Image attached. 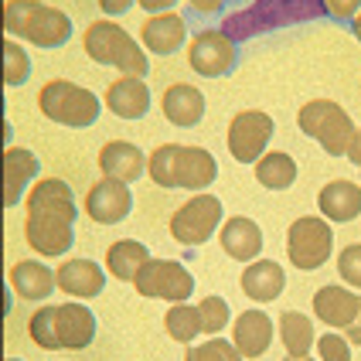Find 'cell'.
I'll return each instance as SVG.
<instances>
[{
  "label": "cell",
  "instance_id": "cell-33",
  "mask_svg": "<svg viewBox=\"0 0 361 361\" xmlns=\"http://www.w3.org/2000/svg\"><path fill=\"white\" fill-rule=\"evenodd\" d=\"M184 361H242V355H239V348L228 344L225 338H212V341H204V344H191L184 351Z\"/></svg>",
  "mask_w": 361,
  "mask_h": 361
},
{
  "label": "cell",
  "instance_id": "cell-27",
  "mask_svg": "<svg viewBox=\"0 0 361 361\" xmlns=\"http://www.w3.org/2000/svg\"><path fill=\"white\" fill-rule=\"evenodd\" d=\"M147 245L137 239H120L109 245V252H106V266H109V273L123 283H133L137 280V273H140L143 266H147Z\"/></svg>",
  "mask_w": 361,
  "mask_h": 361
},
{
  "label": "cell",
  "instance_id": "cell-39",
  "mask_svg": "<svg viewBox=\"0 0 361 361\" xmlns=\"http://www.w3.org/2000/svg\"><path fill=\"white\" fill-rule=\"evenodd\" d=\"M133 4H137V0H99V11L106 18H123Z\"/></svg>",
  "mask_w": 361,
  "mask_h": 361
},
{
  "label": "cell",
  "instance_id": "cell-45",
  "mask_svg": "<svg viewBox=\"0 0 361 361\" xmlns=\"http://www.w3.org/2000/svg\"><path fill=\"white\" fill-rule=\"evenodd\" d=\"M286 361H314L310 355H303V358H286Z\"/></svg>",
  "mask_w": 361,
  "mask_h": 361
},
{
  "label": "cell",
  "instance_id": "cell-7",
  "mask_svg": "<svg viewBox=\"0 0 361 361\" xmlns=\"http://www.w3.org/2000/svg\"><path fill=\"white\" fill-rule=\"evenodd\" d=\"M297 126L310 140H317L324 147V154L331 157H348V147L355 137V123L344 113L334 99H310L307 106H300L297 113Z\"/></svg>",
  "mask_w": 361,
  "mask_h": 361
},
{
  "label": "cell",
  "instance_id": "cell-15",
  "mask_svg": "<svg viewBox=\"0 0 361 361\" xmlns=\"http://www.w3.org/2000/svg\"><path fill=\"white\" fill-rule=\"evenodd\" d=\"M35 178H38V157L24 147H7L4 150V208H18Z\"/></svg>",
  "mask_w": 361,
  "mask_h": 361
},
{
  "label": "cell",
  "instance_id": "cell-19",
  "mask_svg": "<svg viewBox=\"0 0 361 361\" xmlns=\"http://www.w3.org/2000/svg\"><path fill=\"white\" fill-rule=\"evenodd\" d=\"M242 293L256 303H273L286 290V276L276 259H256L242 269Z\"/></svg>",
  "mask_w": 361,
  "mask_h": 361
},
{
  "label": "cell",
  "instance_id": "cell-30",
  "mask_svg": "<svg viewBox=\"0 0 361 361\" xmlns=\"http://www.w3.org/2000/svg\"><path fill=\"white\" fill-rule=\"evenodd\" d=\"M164 331H167V334H171L178 344H191L201 334L198 307H188V303H171V310L164 314Z\"/></svg>",
  "mask_w": 361,
  "mask_h": 361
},
{
  "label": "cell",
  "instance_id": "cell-24",
  "mask_svg": "<svg viewBox=\"0 0 361 361\" xmlns=\"http://www.w3.org/2000/svg\"><path fill=\"white\" fill-rule=\"evenodd\" d=\"M140 38L150 55H174L184 44V38H188V27H184V18L167 11V14H154V18L143 20Z\"/></svg>",
  "mask_w": 361,
  "mask_h": 361
},
{
  "label": "cell",
  "instance_id": "cell-21",
  "mask_svg": "<svg viewBox=\"0 0 361 361\" xmlns=\"http://www.w3.org/2000/svg\"><path fill=\"white\" fill-rule=\"evenodd\" d=\"M317 208L324 212V219L327 221H355L361 215V184L355 180H331V184H324L321 195H317Z\"/></svg>",
  "mask_w": 361,
  "mask_h": 361
},
{
  "label": "cell",
  "instance_id": "cell-26",
  "mask_svg": "<svg viewBox=\"0 0 361 361\" xmlns=\"http://www.w3.org/2000/svg\"><path fill=\"white\" fill-rule=\"evenodd\" d=\"M11 286L18 290L20 300H44L59 290V276L35 259H20L11 266Z\"/></svg>",
  "mask_w": 361,
  "mask_h": 361
},
{
  "label": "cell",
  "instance_id": "cell-22",
  "mask_svg": "<svg viewBox=\"0 0 361 361\" xmlns=\"http://www.w3.org/2000/svg\"><path fill=\"white\" fill-rule=\"evenodd\" d=\"M55 327H59L61 348H68V351H82L96 338V317L82 303H61L55 314Z\"/></svg>",
  "mask_w": 361,
  "mask_h": 361
},
{
  "label": "cell",
  "instance_id": "cell-40",
  "mask_svg": "<svg viewBox=\"0 0 361 361\" xmlns=\"http://www.w3.org/2000/svg\"><path fill=\"white\" fill-rule=\"evenodd\" d=\"M137 4H140L143 11H150V14H167L178 0H137Z\"/></svg>",
  "mask_w": 361,
  "mask_h": 361
},
{
  "label": "cell",
  "instance_id": "cell-38",
  "mask_svg": "<svg viewBox=\"0 0 361 361\" xmlns=\"http://www.w3.org/2000/svg\"><path fill=\"white\" fill-rule=\"evenodd\" d=\"M188 11L201 14V18H219L225 11V0H188Z\"/></svg>",
  "mask_w": 361,
  "mask_h": 361
},
{
  "label": "cell",
  "instance_id": "cell-43",
  "mask_svg": "<svg viewBox=\"0 0 361 361\" xmlns=\"http://www.w3.org/2000/svg\"><path fill=\"white\" fill-rule=\"evenodd\" d=\"M351 31H355V38L361 41V11H358V18L351 20Z\"/></svg>",
  "mask_w": 361,
  "mask_h": 361
},
{
  "label": "cell",
  "instance_id": "cell-10",
  "mask_svg": "<svg viewBox=\"0 0 361 361\" xmlns=\"http://www.w3.org/2000/svg\"><path fill=\"white\" fill-rule=\"evenodd\" d=\"M133 286L147 300L188 303V297L195 293V276L174 259H147V266L137 273Z\"/></svg>",
  "mask_w": 361,
  "mask_h": 361
},
{
  "label": "cell",
  "instance_id": "cell-44",
  "mask_svg": "<svg viewBox=\"0 0 361 361\" xmlns=\"http://www.w3.org/2000/svg\"><path fill=\"white\" fill-rule=\"evenodd\" d=\"M225 4H228V7H232V11H235V7H242V4H245V0H225Z\"/></svg>",
  "mask_w": 361,
  "mask_h": 361
},
{
  "label": "cell",
  "instance_id": "cell-13",
  "mask_svg": "<svg viewBox=\"0 0 361 361\" xmlns=\"http://www.w3.org/2000/svg\"><path fill=\"white\" fill-rule=\"evenodd\" d=\"M130 208H133V191H130V184L126 180H96L92 188H89V195H85V212H89V219L99 221V225H116L130 215Z\"/></svg>",
  "mask_w": 361,
  "mask_h": 361
},
{
  "label": "cell",
  "instance_id": "cell-16",
  "mask_svg": "<svg viewBox=\"0 0 361 361\" xmlns=\"http://www.w3.org/2000/svg\"><path fill=\"white\" fill-rule=\"evenodd\" d=\"M273 341V321L262 310H242L232 324V344L242 358H262Z\"/></svg>",
  "mask_w": 361,
  "mask_h": 361
},
{
  "label": "cell",
  "instance_id": "cell-36",
  "mask_svg": "<svg viewBox=\"0 0 361 361\" xmlns=\"http://www.w3.org/2000/svg\"><path fill=\"white\" fill-rule=\"evenodd\" d=\"M317 355L321 361H351V341L341 338V334H334V331H327L324 338H317Z\"/></svg>",
  "mask_w": 361,
  "mask_h": 361
},
{
  "label": "cell",
  "instance_id": "cell-4",
  "mask_svg": "<svg viewBox=\"0 0 361 361\" xmlns=\"http://www.w3.org/2000/svg\"><path fill=\"white\" fill-rule=\"evenodd\" d=\"M4 31H7V38L14 35L38 48H61L72 38V18L41 0H7Z\"/></svg>",
  "mask_w": 361,
  "mask_h": 361
},
{
  "label": "cell",
  "instance_id": "cell-11",
  "mask_svg": "<svg viewBox=\"0 0 361 361\" xmlns=\"http://www.w3.org/2000/svg\"><path fill=\"white\" fill-rule=\"evenodd\" d=\"M273 116L262 113V109H242L232 116L228 123V133H225V143H228V154L239 164H256L266 154V147L273 140Z\"/></svg>",
  "mask_w": 361,
  "mask_h": 361
},
{
  "label": "cell",
  "instance_id": "cell-28",
  "mask_svg": "<svg viewBox=\"0 0 361 361\" xmlns=\"http://www.w3.org/2000/svg\"><path fill=\"white\" fill-rule=\"evenodd\" d=\"M280 338H283V348L290 358H303L310 355V348L317 344V334H314V324L307 314L300 310H286L280 317Z\"/></svg>",
  "mask_w": 361,
  "mask_h": 361
},
{
  "label": "cell",
  "instance_id": "cell-20",
  "mask_svg": "<svg viewBox=\"0 0 361 361\" xmlns=\"http://www.w3.org/2000/svg\"><path fill=\"white\" fill-rule=\"evenodd\" d=\"M55 276H59V290H65L68 297H99L102 290H106V273H102L99 262L92 259H68L61 262L59 269H55Z\"/></svg>",
  "mask_w": 361,
  "mask_h": 361
},
{
  "label": "cell",
  "instance_id": "cell-12",
  "mask_svg": "<svg viewBox=\"0 0 361 361\" xmlns=\"http://www.w3.org/2000/svg\"><path fill=\"white\" fill-rule=\"evenodd\" d=\"M188 61L201 79H221L228 72H235L239 65V44L228 38L221 27L198 31L195 41L188 44Z\"/></svg>",
  "mask_w": 361,
  "mask_h": 361
},
{
  "label": "cell",
  "instance_id": "cell-2",
  "mask_svg": "<svg viewBox=\"0 0 361 361\" xmlns=\"http://www.w3.org/2000/svg\"><path fill=\"white\" fill-rule=\"evenodd\" d=\"M321 18H327L324 0H245L242 7L228 11L221 18V31L235 44H242V41L262 38V35Z\"/></svg>",
  "mask_w": 361,
  "mask_h": 361
},
{
  "label": "cell",
  "instance_id": "cell-29",
  "mask_svg": "<svg viewBox=\"0 0 361 361\" xmlns=\"http://www.w3.org/2000/svg\"><path fill=\"white\" fill-rule=\"evenodd\" d=\"M256 180L269 191H286L297 180V161L283 150H269L256 161Z\"/></svg>",
  "mask_w": 361,
  "mask_h": 361
},
{
  "label": "cell",
  "instance_id": "cell-41",
  "mask_svg": "<svg viewBox=\"0 0 361 361\" xmlns=\"http://www.w3.org/2000/svg\"><path fill=\"white\" fill-rule=\"evenodd\" d=\"M344 334H348V341H351V344H361V303H358V314H355V321L344 327Z\"/></svg>",
  "mask_w": 361,
  "mask_h": 361
},
{
  "label": "cell",
  "instance_id": "cell-1",
  "mask_svg": "<svg viewBox=\"0 0 361 361\" xmlns=\"http://www.w3.org/2000/svg\"><path fill=\"white\" fill-rule=\"evenodd\" d=\"M75 219H79V208H75L72 188L61 178H44L27 195L24 239L38 256L59 259L75 245Z\"/></svg>",
  "mask_w": 361,
  "mask_h": 361
},
{
  "label": "cell",
  "instance_id": "cell-6",
  "mask_svg": "<svg viewBox=\"0 0 361 361\" xmlns=\"http://www.w3.org/2000/svg\"><path fill=\"white\" fill-rule=\"evenodd\" d=\"M38 109L41 116H48L59 126H72V130H85L99 120L102 102L92 96V89H82L68 79H51L41 85L38 92Z\"/></svg>",
  "mask_w": 361,
  "mask_h": 361
},
{
  "label": "cell",
  "instance_id": "cell-32",
  "mask_svg": "<svg viewBox=\"0 0 361 361\" xmlns=\"http://www.w3.org/2000/svg\"><path fill=\"white\" fill-rule=\"evenodd\" d=\"M27 75H31V61L24 55V48L7 38L4 41V82H7L11 89H18V85L27 82Z\"/></svg>",
  "mask_w": 361,
  "mask_h": 361
},
{
  "label": "cell",
  "instance_id": "cell-9",
  "mask_svg": "<svg viewBox=\"0 0 361 361\" xmlns=\"http://www.w3.org/2000/svg\"><path fill=\"white\" fill-rule=\"evenodd\" d=\"M221 225V201L215 195H204L198 191L195 198H188L178 212L171 215V235L195 249V245H204V242L215 235V228Z\"/></svg>",
  "mask_w": 361,
  "mask_h": 361
},
{
  "label": "cell",
  "instance_id": "cell-23",
  "mask_svg": "<svg viewBox=\"0 0 361 361\" xmlns=\"http://www.w3.org/2000/svg\"><path fill=\"white\" fill-rule=\"evenodd\" d=\"M161 106H164L167 123H174V126H180V130L198 126L201 116H204V96H201L195 85H188V82H174V85H167Z\"/></svg>",
  "mask_w": 361,
  "mask_h": 361
},
{
  "label": "cell",
  "instance_id": "cell-8",
  "mask_svg": "<svg viewBox=\"0 0 361 361\" xmlns=\"http://www.w3.org/2000/svg\"><path fill=\"white\" fill-rule=\"evenodd\" d=\"M334 252V232L324 219L303 215L286 228V256L297 269H321Z\"/></svg>",
  "mask_w": 361,
  "mask_h": 361
},
{
  "label": "cell",
  "instance_id": "cell-42",
  "mask_svg": "<svg viewBox=\"0 0 361 361\" xmlns=\"http://www.w3.org/2000/svg\"><path fill=\"white\" fill-rule=\"evenodd\" d=\"M348 161L361 167V126L355 130V137H351V147H348Z\"/></svg>",
  "mask_w": 361,
  "mask_h": 361
},
{
  "label": "cell",
  "instance_id": "cell-37",
  "mask_svg": "<svg viewBox=\"0 0 361 361\" xmlns=\"http://www.w3.org/2000/svg\"><path fill=\"white\" fill-rule=\"evenodd\" d=\"M324 7H327V18L334 20V24H341V27H351V20L358 18L361 0H324Z\"/></svg>",
  "mask_w": 361,
  "mask_h": 361
},
{
  "label": "cell",
  "instance_id": "cell-25",
  "mask_svg": "<svg viewBox=\"0 0 361 361\" xmlns=\"http://www.w3.org/2000/svg\"><path fill=\"white\" fill-rule=\"evenodd\" d=\"M358 303H361L358 293H351V290H344V286H321V290L314 293V314H317L327 327L344 331L348 324L355 321Z\"/></svg>",
  "mask_w": 361,
  "mask_h": 361
},
{
  "label": "cell",
  "instance_id": "cell-3",
  "mask_svg": "<svg viewBox=\"0 0 361 361\" xmlns=\"http://www.w3.org/2000/svg\"><path fill=\"white\" fill-rule=\"evenodd\" d=\"M150 180L157 188H188L204 191L219 178V164L204 147H184V143H161L147 161Z\"/></svg>",
  "mask_w": 361,
  "mask_h": 361
},
{
  "label": "cell",
  "instance_id": "cell-18",
  "mask_svg": "<svg viewBox=\"0 0 361 361\" xmlns=\"http://www.w3.org/2000/svg\"><path fill=\"white\" fill-rule=\"evenodd\" d=\"M99 171L106 174V178L113 180H137L147 171V157H143V150L137 147V143H126V140H109L102 143L99 150Z\"/></svg>",
  "mask_w": 361,
  "mask_h": 361
},
{
  "label": "cell",
  "instance_id": "cell-14",
  "mask_svg": "<svg viewBox=\"0 0 361 361\" xmlns=\"http://www.w3.org/2000/svg\"><path fill=\"white\" fill-rule=\"evenodd\" d=\"M106 109L120 120H143L150 113V89L140 75H123L106 89Z\"/></svg>",
  "mask_w": 361,
  "mask_h": 361
},
{
  "label": "cell",
  "instance_id": "cell-46",
  "mask_svg": "<svg viewBox=\"0 0 361 361\" xmlns=\"http://www.w3.org/2000/svg\"><path fill=\"white\" fill-rule=\"evenodd\" d=\"M7 361H20V358H7Z\"/></svg>",
  "mask_w": 361,
  "mask_h": 361
},
{
  "label": "cell",
  "instance_id": "cell-34",
  "mask_svg": "<svg viewBox=\"0 0 361 361\" xmlns=\"http://www.w3.org/2000/svg\"><path fill=\"white\" fill-rule=\"evenodd\" d=\"M198 317H201V331L204 334H219L228 327V303L221 297H204L198 303Z\"/></svg>",
  "mask_w": 361,
  "mask_h": 361
},
{
  "label": "cell",
  "instance_id": "cell-5",
  "mask_svg": "<svg viewBox=\"0 0 361 361\" xmlns=\"http://www.w3.org/2000/svg\"><path fill=\"white\" fill-rule=\"evenodd\" d=\"M85 55L99 65L120 68L126 75H147L150 61H147V48L130 38V31H123L120 24L113 20H92L85 27Z\"/></svg>",
  "mask_w": 361,
  "mask_h": 361
},
{
  "label": "cell",
  "instance_id": "cell-31",
  "mask_svg": "<svg viewBox=\"0 0 361 361\" xmlns=\"http://www.w3.org/2000/svg\"><path fill=\"white\" fill-rule=\"evenodd\" d=\"M55 314H59V307H41L31 314V321H27V334L35 338V344H41L44 351H59L61 341H59V327H55Z\"/></svg>",
  "mask_w": 361,
  "mask_h": 361
},
{
  "label": "cell",
  "instance_id": "cell-35",
  "mask_svg": "<svg viewBox=\"0 0 361 361\" xmlns=\"http://www.w3.org/2000/svg\"><path fill=\"white\" fill-rule=\"evenodd\" d=\"M338 273H341V280L348 283V286L361 290V242L341 249V256H338Z\"/></svg>",
  "mask_w": 361,
  "mask_h": 361
},
{
  "label": "cell",
  "instance_id": "cell-17",
  "mask_svg": "<svg viewBox=\"0 0 361 361\" xmlns=\"http://www.w3.org/2000/svg\"><path fill=\"white\" fill-rule=\"evenodd\" d=\"M219 242L228 259L252 262L262 252V228L252 219H245V215H232V219L221 225Z\"/></svg>",
  "mask_w": 361,
  "mask_h": 361
}]
</instances>
